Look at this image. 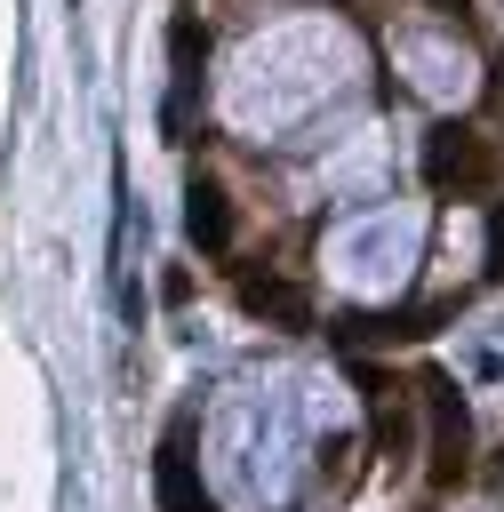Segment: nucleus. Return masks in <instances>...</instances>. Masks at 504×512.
<instances>
[{"label":"nucleus","mask_w":504,"mask_h":512,"mask_svg":"<svg viewBox=\"0 0 504 512\" xmlns=\"http://www.w3.org/2000/svg\"><path fill=\"white\" fill-rule=\"evenodd\" d=\"M488 176H496V152H488V136H472L464 120H440V128H424V184L432 192H488Z\"/></svg>","instance_id":"f257e3e1"},{"label":"nucleus","mask_w":504,"mask_h":512,"mask_svg":"<svg viewBox=\"0 0 504 512\" xmlns=\"http://www.w3.org/2000/svg\"><path fill=\"white\" fill-rule=\"evenodd\" d=\"M424 408H432V488H456L464 480V448H472V416H464V400H456V384L432 368L424 376Z\"/></svg>","instance_id":"f03ea898"},{"label":"nucleus","mask_w":504,"mask_h":512,"mask_svg":"<svg viewBox=\"0 0 504 512\" xmlns=\"http://www.w3.org/2000/svg\"><path fill=\"white\" fill-rule=\"evenodd\" d=\"M168 64H176L168 128H184V104L200 96V72H208V24H200V16H176V24H168Z\"/></svg>","instance_id":"7ed1b4c3"},{"label":"nucleus","mask_w":504,"mask_h":512,"mask_svg":"<svg viewBox=\"0 0 504 512\" xmlns=\"http://www.w3.org/2000/svg\"><path fill=\"white\" fill-rule=\"evenodd\" d=\"M240 304L272 328H312V288L304 280H280V272H248L240 280Z\"/></svg>","instance_id":"20e7f679"},{"label":"nucleus","mask_w":504,"mask_h":512,"mask_svg":"<svg viewBox=\"0 0 504 512\" xmlns=\"http://www.w3.org/2000/svg\"><path fill=\"white\" fill-rule=\"evenodd\" d=\"M184 232H192V248H208V256H224L232 248V232H240V216H232V200H224V184H192L184 192Z\"/></svg>","instance_id":"39448f33"},{"label":"nucleus","mask_w":504,"mask_h":512,"mask_svg":"<svg viewBox=\"0 0 504 512\" xmlns=\"http://www.w3.org/2000/svg\"><path fill=\"white\" fill-rule=\"evenodd\" d=\"M152 488H160V504H168V512H208V496H200V472H192V448H184V424L160 440Z\"/></svg>","instance_id":"423d86ee"},{"label":"nucleus","mask_w":504,"mask_h":512,"mask_svg":"<svg viewBox=\"0 0 504 512\" xmlns=\"http://www.w3.org/2000/svg\"><path fill=\"white\" fill-rule=\"evenodd\" d=\"M488 280H504V208L488 216Z\"/></svg>","instance_id":"0eeeda50"},{"label":"nucleus","mask_w":504,"mask_h":512,"mask_svg":"<svg viewBox=\"0 0 504 512\" xmlns=\"http://www.w3.org/2000/svg\"><path fill=\"white\" fill-rule=\"evenodd\" d=\"M432 8H440V16H464V0H432Z\"/></svg>","instance_id":"6e6552de"},{"label":"nucleus","mask_w":504,"mask_h":512,"mask_svg":"<svg viewBox=\"0 0 504 512\" xmlns=\"http://www.w3.org/2000/svg\"><path fill=\"white\" fill-rule=\"evenodd\" d=\"M496 496H504V456H496Z\"/></svg>","instance_id":"1a4fd4ad"}]
</instances>
